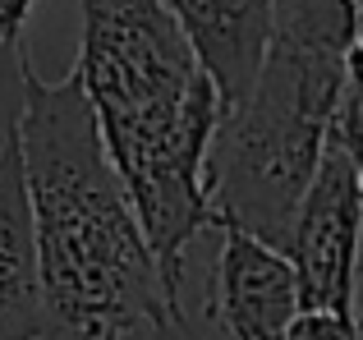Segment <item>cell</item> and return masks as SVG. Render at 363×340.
Listing matches in <instances>:
<instances>
[{"label":"cell","mask_w":363,"mask_h":340,"mask_svg":"<svg viewBox=\"0 0 363 340\" xmlns=\"http://www.w3.org/2000/svg\"><path fill=\"white\" fill-rule=\"evenodd\" d=\"M74 69L138 203L161 276L179 299L194 239L221 225L207 193V157L221 134L225 97L166 0H79Z\"/></svg>","instance_id":"cell-2"},{"label":"cell","mask_w":363,"mask_h":340,"mask_svg":"<svg viewBox=\"0 0 363 340\" xmlns=\"http://www.w3.org/2000/svg\"><path fill=\"white\" fill-rule=\"evenodd\" d=\"M359 33L354 0H276L267 64L248 101L221 120L207 157V193L221 225L290 253L299 207L331 147Z\"/></svg>","instance_id":"cell-3"},{"label":"cell","mask_w":363,"mask_h":340,"mask_svg":"<svg viewBox=\"0 0 363 340\" xmlns=\"http://www.w3.org/2000/svg\"><path fill=\"white\" fill-rule=\"evenodd\" d=\"M23 162L42 230L46 340L175 336L184 327L179 299L161 276L79 69L55 83L28 79Z\"/></svg>","instance_id":"cell-1"},{"label":"cell","mask_w":363,"mask_h":340,"mask_svg":"<svg viewBox=\"0 0 363 340\" xmlns=\"http://www.w3.org/2000/svg\"><path fill=\"white\" fill-rule=\"evenodd\" d=\"M290 340H363V317H345V313H313L303 308V317L294 322Z\"/></svg>","instance_id":"cell-9"},{"label":"cell","mask_w":363,"mask_h":340,"mask_svg":"<svg viewBox=\"0 0 363 340\" xmlns=\"http://www.w3.org/2000/svg\"><path fill=\"white\" fill-rule=\"evenodd\" d=\"M33 14V0H0V46H14Z\"/></svg>","instance_id":"cell-10"},{"label":"cell","mask_w":363,"mask_h":340,"mask_svg":"<svg viewBox=\"0 0 363 340\" xmlns=\"http://www.w3.org/2000/svg\"><path fill=\"white\" fill-rule=\"evenodd\" d=\"M28 79H33V64L23 55V42L0 46V162H5L9 143L23 129V110H28Z\"/></svg>","instance_id":"cell-8"},{"label":"cell","mask_w":363,"mask_h":340,"mask_svg":"<svg viewBox=\"0 0 363 340\" xmlns=\"http://www.w3.org/2000/svg\"><path fill=\"white\" fill-rule=\"evenodd\" d=\"M0 340H46L42 230L28 188L23 129L0 162Z\"/></svg>","instance_id":"cell-7"},{"label":"cell","mask_w":363,"mask_h":340,"mask_svg":"<svg viewBox=\"0 0 363 340\" xmlns=\"http://www.w3.org/2000/svg\"><path fill=\"white\" fill-rule=\"evenodd\" d=\"M290 258L299 267L303 308L354 317L363 280V179L354 157L336 143L327 147L318 179L299 207Z\"/></svg>","instance_id":"cell-4"},{"label":"cell","mask_w":363,"mask_h":340,"mask_svg":"<svg viewBox=\"0 0 363 340\" xmlns=\"http://www.w3.org/2000/svg\"><path fill=\"white\" fill-rule=\"evenodd\" d=\"M207 317L225 332V340H290L294 322L303 317L294 258L240 225H221Z\"/></svg>","instance_id":"cell-5"},{"label":"cell","mask_w":363,"mask_h":340,"mask_svg":"<svg viewBox=\"0 0 363 340\" xmlns=\"http://www.w3.org/2000/svg\"><path fill=\"white\" fill-rule=\"evenodd\" d=\"M166 9L189 37L198 64L221 88L225 115L240 110L272 51L276 0H166Z\"/></svg>","instance_id":"cell-6"}]
</instances>
